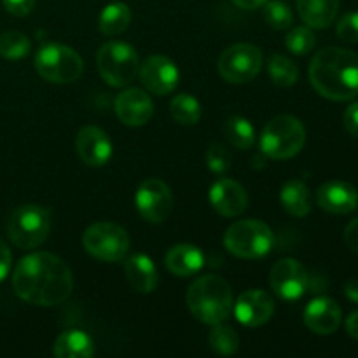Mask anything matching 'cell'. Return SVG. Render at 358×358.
<instances>
[{"mask_svg": "<svg viewBox=\"0 0 358 358\" xmlns=\"http://www.w3.org/2000/svg\"><path fill=\"white\" fill-rule=\"evenodd\" d=\"M14 292L35 306H58L73 289V276L58 255L48 252L30 254L20 261L13 275Z\"/></svg>", "mask_w": 358, "mask_h": 358, "instance_id": "6da1fadb", "label": "cell"}, {"mask_svg": "<svg viewBox=\"0 0 358 358\" xmlns=\"http://www.w3.org/2000/svg\"><path fill=\"white\" fill-rule=\"evenodd\" d=\"M315 91L332 101H348L358 94V55L345 48H325L310 65Z\"/></svg>", "mask_w": 358, "mask_h": 358, "instance_id": "7a4b0ae2", "label": "cell"}, {"mask_svg": "<svg viewBox=\"0 0 358 358\" xmlns=\"http://www.w3.org/2000/svg\"><path fill=\"white\" fill-rule=\"evenodd\" d=\"M187 306L192 317L206 325L226 322L233 313L234 297L229 283L217 275L194 280L187 290Z\"/></svg>", "mask_w": 358, "mask_h": 358, "instance_id": "3957f363", "label": "cell"}, {"mask_svg": "<svg viewBox=\"0 0 358 358\" xmlns=\"http://www.w3.org/2000/svg\"><path fill=\"white\" fill-rule=\"evenodd\" d=\"M275 234L261 220H238L224 234V247L231 255L245 261L262 259L271 252Z\"/></svg>", "mask_w": 358, "mask_h": 358, "instance_id": "277c9868", "label": "cell"}, {"mask_svg": "<svg viewBox=\"0 0 358 358\" xmlns=\"http://www.w3.org/2000/svg\"><path fill=\"white\" fill-rule=\"evenodd\" d=\"M306 143V128L294 115H276L264 126L261 135V149L276 161L297 156Z\"/></svg>", "mask_w": 358, "mask_h": 358, "instance_id": "5b68a950", "label": "cell"}, {"mask_svg": "<svg viewBox=\"0 0 358 358\" xmlns=\"http://www.w3.org/2000/svg\"><path fill=\"white\" fill-rule=\"evenodd\" d=\"M34 65L42 79L55 84L76 83L84 72V62L79 52L65 44L42 45L35 55Z\"/></svg>", "mask_w": 358, "mask_h": 358, "instance_id": "8992f818", "label": "cell"}, {"mask_svg": "<svg viewBox=\"0 0 358 358\" xmlns=\"http://www.w3.org/2000/svg\"><path fill=\"white\" fill-rule=\"evenodd\" d=\"M51 231V217L44 206L21 205L7 220V236L17 248L31 250L48 240Z\"/></svg>", "mask_w": 358, "mask_h": 358, "instance_id": "52a82bcc", "label": "cell"}, {"mask_svg": "<svg viewBox=\"0 0 358 358\" xmlns=\"http://www.w3.org/2000/svg\"><path fill=\"white\" fill-rule=\"evenodd\" d=\"M96 65L105 83L114 87H124L138 76V52L126 42H107L98 51Z\"/></svg>", "mask_w": 358, "mask_h": 358, "instance_id": "ba28073f", "label": "cell"}, {"mask_svg": "<svg viewBox=\"0 0 358 358\" xmlns=\"http://www.w3.org/2000/svg\"><path fill=\"white\" fill-rule=\"evenodd\" d=\"M83 245L87 254L98 261L121 262L128 255L129 236L117 224L96 222L84 231Z\"/></svg>", "mask_w": 358, "mask_h": 358, "instance_id": "9c48e42d", "label": "cell"}, {"mask_svg": "<svg viewBox=\"0 0 358 358\" xmlns=\"http://www.w3.org/2000/svg\"><path fill=\"white\" fill-rule=\"evenodd\" d=\"M262 69V51L254 44L240 42L220 55L219 73L231 84H245L254 80Z\"/></svg>", "mask_w": 358, "mask_h": 358, "instance_id": "30bf717a", "label": "cell"}, {"mask_svg": "<svg viewBox=\"0 0 358 358\" xmlns=\"http://www.w3.org/2000/svg\"><path fill=\"white\" fill-rule=\"evenodd\" d=\"M135 206L147 222L161 224L170 217L173 208V194L159 178H149L136 189Z\"/></svg>", "mask_w": 358, "mask_h": 358, "instance_id": "8fae6325", "label": "cell"}, {"mask_svg": "<svg viewBox=\"0 0 358 358\" xmlns=\"http://www.w3.org/2000/svg\"><path fill=\"white\" fill-rule=\"evenodd\" d=\"M269 285L273 292L283 301H297L304 296L310 278L304 266L296 259H280L269 273Z\"/></svg>", "mask_w": 358, "mask_h": 358, "instance_id": "7c38bea8", "label": "cell"}, {"mask_svg": "<svg viewBox=\"0 0 358 358\" xmlns=\"http://www.w3.org/2000/svg\"><path fill=\"white\" fill-rule=\"evenodd\" d=\"M138 77L142 80L143 87L149 93L163 96V94L173 93L175 87L178 86V73L177 65L166 56H149L145 62L140 65Z\"/></svg>", "mask_w": 358, "mask_h": 358, "instance_id": "4fadbf2b", "label": "cell"}, {"mask_svg": "<svg viewBox=\"0 0 358 358\" xmlns=\"http://www.w3.org/2000/svg\"><path fill=\"white\" fill-rule=\"evenodd\" d=\"M233 311L245 327H261L275 315V301L264 290H247L238 297Z\"/></svg>", "mask_w": 358, "mask_h": 358, "instance_id": "5bb4252c", "label": "cell"}, {"mask_svg": "<svg viewBox=\"0 0 358 358\" xmlns=\"http://www.w3.org/2000/svg\"><path fill=\"white\" fill-rule=\"evenodd\" d=\"M76 150L84 164L100 168L112 157V142L98 126H84L76 138Z\"/></svg>", "mask_w": 358, "mask_h": 358, "instance_id": "9a60e30c", "label": "cell"}, {"mask_svg": "<svg viewBox=\"0 0 358 358\" xmlns=\"http://www.w3.org/2000/svg\"><path fill=\"white\" fill-rule=\"evenodd\" d=\"M115 114L126 126H143L152 119L154 105L149 94L138 87H129L115 98Z\"/></svg>", "mask_w": 358, "mask_h": 358, "instance_id": "2e32d148", "label": "cell"}, {"mask_svg": "<svg viewBox=\"0 0 358 358\" xmlns=\"http://www.w3.org/2000/svg\"><path fill=\"white\" fill-rule=\"evenodd\" d=\"M317 203L327 213L346 215L358 206V191L348 182L329 180L318 187Z\"/></svg>", "mask_w": 358, "mask_h": 358, "instance_id": "e0dca14e", "label": "cell"}, {"mask_svg": "<svg viewBox=\"0 0 358 358\" xmlns=\"http://www.w3.org/2000/svg\"><path fill=\"white\" fill-rule=\"evenodd\" d=\"M210 203L222 217H238L247 210L248 196L243 185L231 178H219L210 187Z\"/></svg>", "mask_w": 358, "mask_h": 358, "instance_id": "ac0fdd59", "label": "cell"}, {"mask_svg": "<svg viewBox=\"0 0 358 358\" xmlns=\"http://www.w3.org/2000/svg\"><path fill=\"white\" fill-rule=\"evenodd\" d=\"M341 308L331 297H317L304 310V325L320 336L334 334L341 325Z\"/></svg>", "mask_w": 358, "mask_h": 358, "instance_id": "d6986e66", "label": "cell"}, {"mask_svg": "<svg viewBox=\"0 0 358 358\" xmlns=\"http://www.w3.org/2000/svg\"><path fill=\"white\" fill-rule=\"evenodd\" d=\"M126 278L129 285L140 294H150L156 290L159 275H157L156 264L152 259L147 257L145 254H135L124 261Z\"/></svg>", "mask_w": 358, "mask_h": 358, "instance_id": "ffe728a7", "label": "cell"}, {"mask_svg": "<svg viewBox=\"0 0 358 358\" xmlns=\"http://www.w3.org/2000/svg\"><path fill=\"white\" fill-rule=\"evenodd\" d=\"M164 264H166L168 271L171 275L185 278V276H192L201 271L203 264H205V257H203V252L194 245L180 243L175 245L166 252Z\"/></svg>", "mask_w": 358, "mask_h": 358, "instance_id": "44dd1931", "label": "cell"}, {"mask_svg": "<svg viewBox=\"0 0 358 358\" xmlns=\"http://www.w3.org/2000/svg\"><path fill=\"white\" fill-rule=\"evenodd\" d=\"M297 10L306 27L322 30L334 23L339 0H297Z\"/></svg>", "mask_w": 358, "mask_h": 358, "instance_id": "7402d4cb", "label": "cell"}, {"mask_svg": "<svg viewBox=\"0 0 358 358\" xmlns=\"http://www.w3.org/2000/svg\"><path fill=\"white\" fill-rule=\"evenodd\" d=\"M52 353L58 358H90L94 355V343L86 332L70 329L58 336Z\"/></svg>", "mask_w": 358, "mask_h": 358, "instance_id": "603a6c76", "label": "cell"}, {"mask_svg": "<svg viewBox=\"0 0 358 358\" xmlns=\"http://www.w3.org/2000/svg\"><path fill=\"white\" fill-rule=\"evenodd\" d=\"M280 201L287 213H290L292 217H297V219L306 217L311 210L310 189L303 180L294 178L283 185L282 192H280Z\"/></svg>", "mask_w": 358, "mask_h": 358, "instance_id": "cb8c5ba5", "label": "cell"}, {"mask_svg": "<svg viewBox=\"0 0 358 358\" xmlns=\"http://www.w3.org/2000/svg\"><path fill=\"white\" fill-rule=\"evenodd\" d=\"M131 23V9L124 2H112L103 7L98 17V28L107 37L122 34Z\"/></svg>", "mask_w": 358, "mask_h": 358, "instance_id": "d4e9b609", "label": "cell"}, {"mask_svg": "<svg viewBox=\"0 0 358 358\" xmlns=\"http://www.w3.org/2000/svg\"><path fill=\"white\" fill-rule=\"evenodd\" d=\"M224 135L229 140L231 145L240 150L250 149L255 142L254 126L250 124L248 119L240 117V115H233L227 119L224 124Z\"/></svg>", "mask_w": 358, "mask_h": 358, "instance_id": "484cf974", "label": "cell"}, {"mask_svg": "<svg viewBox=\"0 0 358 358\" xmlns=\"http://www.w3.org/2000/svg\"><path fill=\"white\" fill-rule=\"evenodd\" d=\"M269 77L280 87H290L299 79V69L290 58L283 55H273L268 63Z\"/></svg>", "mask_w": 358, "mask_h": 358, "instance_id": "4316f807", "label": "cell"}, {"mask_svg": "<svg viewBox=\"0 0 358 358\" xmlns=\"http://www.w3.org/2000/svg\"><path fill=\"white\" fill-rule=\"evenodd\" d=\"M171 117L184 126H194L201 119V105L191 94H177L170 103Z\"/></svg>", "mask_w": 358, "mask_h": 358, "instance_id": "83f0119b", "label": "cell"}, {"mask_svg": "<svg viewBox=\"0 0 358 358\" xmlns=\"http://www.w3.org/2000/svg\"><path fill=\"white\" fill-rule=\"evenodd\" d=\"M210 348L217 353V355L229 357L238 352L240 348V338H238L236 331L229 325L217 324L213 325L212 332L208 336Z\"/></svg>", "mask_w": 358, "mask_h": 358, "instance_id": "f1b7e54d", "label": "cell"}, {"mask_svg": "<svg viewBox=\"0 0 358 358\" xmlns=\"http://www.w3.org/2000/svg\"><path fill=\"white\" fill-rule=\"evenodd\" d=\"M30 41L24 34L9 30L0 34V56L6 59H21L30 52Z\"/></svg>", "mask_w": 358, "mask_h": 358, "instance_id": "f546056e", "label": "cell"}, {"mask_svg": "<svg viewBox=\"0 0 358 358\" xmlns=\"http://www.w3.org/2000/svg\"><path fill=\"white\" fill-rule=\"evenodd\" d=\"M264 20L275 30H287L294 21V14L290 7L282 0H268L264 3Z\"/></svg>", "mask_w": 358, "mask_h": 358, "instance_id": "4dcf8cb0", "label": "cell"}, {"mask_svg": "<svg viewBox=\"0 0 358 358\" xmlns=\"http://www.w3.org/2000/svg\"><path fill=\"white\" fill-rule=\"evenodd\" d=\"M315 44H317V38L310 27L292 28L285 38L287 49L294 55H308L310 51H313Z\"/></svg>", "mask_w": 358, "mask_h": 358, "instance_id": "1f68e13d", "label": "cell"}, {"mask_svg": "<svg viewBox=\"0 0 358 358\" xmlns=\"http://www.w3.org/2000/svg\"><path fill=\"white\" fill-rule=\"evenodd\" d=\"M206 164H208L210 170L217 175L226 173L231 168V152L224 145H212L206 152Z\"/></svg>", "mask_w": 358, "mask_h": 358, "instance_id": "d6a6232c", "label": "cell"}, {"mask_svg": "<svg viewBox=\"0 0 358 358\" xmlns=\"http://www.w3.org/2000/svg\"><path fill=\"white\" fill-rule=\"evenodd\" d=\"M336 34L341 41L357 44L358 42V13H348L339 20Z\"/></svg>", "mask_w": 358, "mask_h": 358, "instance_id": "836d02e7", "label": "cell"}, {"mask_svg": "<svg viewBox=\"0 0 358 358\" xmlns=\"http://www.w3.org/2000/svg\"><path fill=\"white\" fill-rule=\"evenodd\" d=\"M3 9L16 17L28 16L34 10L35 0H2Z\"/></svg>", "mask_w": 358, "mask_h": 358, "instance_id": "e575fe53", "label": "cell"}, {"mask_svg": "<svg viewBox=\"0 0 358 358\" xmlns=\"http://www.w3.org/2000/svg\"><path fill=\"white\" fill-rule=\"evenodd\" d=\"M343 122H345L346 131L358 138V101L346 108L345 115H343Z\"/></svg>", "mask_w": 358, "mask_h": 358, "instance_id": "d590c367", "label": "cell"}, {"mask_svg": "<svg viewBox=\"0 0 358 358\" xmlns=\"http://www.w3.org/2000/svg\"><path fill=\"white\" fill-rule=\"evenodd\" d=\"M10 264H13V254H10V248L7 247L6 241L0 238V282L9 275Z\"/></svg>", "mask_w": 358, "mask_h": 358, "instance_id": "8d00e7d4", "label": "cell"}, {"mask_svg": "<svg viewBox=\"0 0 358 358\" xmlns=\"http://www.w3.org/2000/svg\"><path fill=\"white\" fill-rule=\"evenodd\" d=\"M345 243L348 245L350 250L358 254V217L346 226L345 229Z\"/></svg>", "mask_w": 358, "mask_h": 358, "instance_id": "74e56055", "label": "cell"}, {"mask_svg": "<svg viewBox=\"0 0 358 358\" xmlns=\"http://www.w3.org/2000/svg\"><path fill=\"white\" fill-rule=\"evenodd\" d=\"M346 332L352 336L353 339H358V310L353 311L348 318H346Z\"/></svg>", "mask_w": 358, "mask_h": 358, "instance_id": "f35d334b", "label": "cell"}, {"mask_svg": "<svg viewBox=\"0 0 358 358\" xmlns=\"http://www.w3.org/2000/svg\"><path fill=\"white\" fill-rule=\"evenodd\" d=\"M266 2H268V0H233L234 6H238L240 9L245 10H255L259 9V7L264 6Z\"/></svg>", "mask_w": 358, "mask_h": 358, "instance_id": "ab89813d", "label": "cell"}, {"mask_svg": "<svg viewBox=\"0 0 358 358\" xmlns=\"http://www.w3.org/2000/svg\"><path fill=\"white\" fill-rule=\"evenodd\" d=\"M345 294L352 303H358V278L350 280L345 287Z\"/></svg>", "mask_w": 358, "mask_h": 358, "instance_id": "60d3db41", "label": "cell"}]
</instances>
